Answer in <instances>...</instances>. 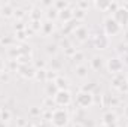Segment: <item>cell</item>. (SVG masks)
I'll return each mask as SVG.
<instances>
[{"mask_svg": "<svg viewBox=\"0 0 128 127\" xmlns=\"http://www.w3.org/2000/svg\"><path fill=\"white\" fill-rule=\"evenodd\" d=\"M127 127H128V124H127Z\"/></svg>", "mask_w": 128, "mask_h": 127, "instance_id": "cell-32", "label": "cell"}, {"mask_svg": "<svg viewBox=\"0 0 128 127\" xmlns=\"http://www.w3.org/2000/svg\"><path fill=\"white\" fill-rule=\"evenodd\" d=\"M78 6H79V8H84V11H85V8H88L90 5H88V3H85V2H80V3H78Z\"/></svg>", "mask_w": 128, "mask_h": 127, "instance_id": "cell-25", "label": "cell"}, {"mask_svg": "<svg viewBox=\"0 0 128 127\" xmlns=\"http://www.w3.org/2000/svg\"><path fill=\"white\" fill-rule=\"evenodd\" d=\"M72 60H73V61H76L78 64H82V60H84V52H80V51H74V52H73V55H72Z\"/></svg>", "mask_w": 128, "mask_h": 127, "instance_id": "cell-20", "label": "cell"}, {"mask_svg": "<svg viewBox=\"0 0 128 127\" xmlns=\"http://www.w3.org/2000/svg\"><path fill=\"white\" fill-rule=\"evenodd\" d=\"M0 123H2V111H0Z\"/></svg>", "mask_w": 128, "mask_h": 127, "instance_id": "cell-30", "label": "cell"}, {"mask_svg": "<svg viewBox=\"0 0 128 127\" xmlns=\"http://www.w3.org/2000/svg\"><path fill=\"white\" fill-rule=\"evenodd\" d=\"M0 15L3 17V18H12L14 15H15V9L10 6V5H2L0 6Z\"/></svg>", "mask_w": 128, "mask_h": 127, "instance_id": "cell-15", "label": "cell"}, {"mask_svg": "<svg viewBox=\"0 0 128 127\" xmlns=\"http://www.w3.org/2000/svg\"><path fill=\"white\" fill-rule=\"evenodd\" d=\"M113 20L121 26V27H125L128 26V8L125 6H118L115 11H113Z\"/></svg>", "mask_w": 128, "mask_h": 127, "instance_id": "cell-7", "label": "cell"}, {"mask_svg": "<svg viewBox=\"0 0 128 127\" xmlns=\"http://www.w3.org/2000/svg\"><path fill=\"white\" fill-rule=\"evenodd\" d=\"M26 127H34V126H33V124H27Z\"/></svg>", "mask_w": 128, "mask_h": 127, "instance_id": "cell-29", "label": "cell"}, {"mask_svg": "<svg viewBox=\"0 0 128 127\" xmlns=\"http://www.w3.org/2000/svg\"><path fill=\"white\" fill-rule=\"evenodd\" d=\"M90 64H91V69H94L96 72H100L106 63H104V58H103L101 55H94Z\"/></svg>", "mask_w": 128, "mask_h": 127, "instance_id": "cell-14", "label": "cell"}, {"mask_svg": "<svg viewBox=\"0 0 128 127\" xmlns=\"http://www.w3.org/2000/svg\"><path fill=\"white\" fill-rule=\"evenodd\" d=\"M110 84H112V87L116 88L119 93H128V78L124 75V73L113 75Z\"/></svg>", "mask_w": 128, "mask_h": 127, "instance_id": "cell-5", "label": "cell"}, {"mask_svg": "<svg viewBox=\"0 0 128 127\" xmlns=\"http://www.w3.org/2000/svg\"><path fill=\"white\" fill-rule=\"evenodd\" d=\"M54 84L57 85V88H58V90H68V87H70L68 79H67L66 76H61V75H58V76L55 78Z\"/></svg>", "mask_w": 128, "mask_h": 127, "instance_id": "cell-13", "label": "cell"}, {"mask_svg": "<svg viewBox=\"0 0 128 127\" xmlns=\"http://www.w3.org/2000/svg\"><path fill=\"white\" fill-rule=\"evenodd\" d=\"M72 127H84V124H80V123H74Z\"/></svg>", "mask_w": 128, "mask_h": 127, "instance_id": "cell-28", "label": "cell"}, {"mask_svg": "<svg viewBox=\"0 0 128 127\" xmlns=\"http://www.w3.org/2000/svg\"><path fill=\"white\" fill-rule=\"evenodd\" d=\"M124 117H125V118L128 120V105L125 106V108H124Z\"/></svg>", "mask_w": 128, "mask_h": 127, "instance_id": "cell-27", "label": "cell"}, {"mask_svg": "<svg viewBox=\"0 0 128 127\" xmlns=\"http://www.w3.org/2000/svg\"><path fill=\"white\" fill-rule=\"evenodd\" d=\"M94 46H96L97 49H107V46H109V37L106 34L96 36L94 37Z\"/></svg>", "mask_w": 128, "mask_h": 127, "instance_id": "cell-11", "label": "cell"}, {"mask_svg": "<svg viewBox=\"0 0 128 127\" xmlns=\"http://www.w3.org/2000/svg\"><path fill=\"white\" fill-rule=\"evenodd\" d=\"M40 30H42V33H43L45 36H48V34H51V33L54 32V23H51V21H48V23H45V24H42V26H40Z\"/></svg>", "mask_w": 128, "mask_h": 127, "instance_id": "cell-18", "label": "cell"}, {"mask_svg": "<svg viewBox=\"0 0 128 127\" xmlns=\"http://www.w3.org/2000/svg\"><path fill=\"white\" fill-rule=\"evenodd\" d=\"M127 78H128V76H127Z\"/></svg>", "mask_w": 128, "mask_h": 127, "instance_id": "cell-33", "label": "cell"}, {"mask_svg": "<svg viewBox=\"0 0 128 127\" xmlns=\"http://www.w3.org/2000/svg\"><path fill=\"white\" fill-rule=\"evenodd\" d=\"M57 48H58V46H57V45H55V43H52V45H51V43H49V45H48V46H46V52H48V54H49V55H54V54H57V51H58V49H57Z\"/></svg>", "mask_w": 128, "mask_h": 127, "instance_id": "cell-21", "label": "cell"}, {"mask_svg": "<svg viewBox=\"0 0 128 127\" xmlns=\"http://www.w3.org/2000/svg\"><path fill=\"white\" fill-rule=\"evenodd\" d=\"M74 75L80 79H85L88 76V66L86 64H76L74 67Z\"/></svg>", "mask_w": 128, "mask_h": 127, "instance_id": "cell-16", "label": "cell"}, {"mask_svg": "<svg viewBox=\"0 0 128 127\" xmlns=\"http://www.w3.org/2000/svg\"><path fill=\"white\" fill-rule=\"evenodd\" d=\"M68 120H70V115L66 108H57L55 111H52L51 124L54 127H67Z\"/></svg>", "mask_w": 128, "mask_h": 127, "instance_id": "cell-1", "label": "cell"}, {"mask_svg": "<svg viewBox=\"0 0 128 127\" xmlns=\"http://www.w3.org/2000/svg\"><path fill=\"white\" fill-rule=\"evenodd\" d=\"M73 34L76 36V39H78L79 42H85V40L90 37V30H88V27H85V26H79V27L74 29Z\"/></svg>", "mask_w": 128, "mask_h": 127, "instance_id": "cell-10", "label": "cell"}, {"mask_svg": "<svg viewBox=\"0 0 128 127\" xmlns=\"http://www.w3.org/2000/svg\"><path fill=\"white\" fill-rule=\"evenodd\" d=\"M58 20H61L63 23H70L74 20V11H72L70 8H66L63 11L58 12Z\"/></svg>", "mask_w": 128, "mask_h": 127, "instance_id": "cell-12", "label": "cell"}, {"mask_svg": "<svg viewBox=\"0 0 128 127\" xmlns=\"http://www.w3.org/2000/svg\"><path fill=\"white\" fill-rule=\"evenodd\" d=\"M76 105L80 108V109H88L94 105V94L92 91H84L80 90L78 94H76Z\"/></svg>", "mask_w": 128, "mask_h": 127, "instance_id": "cell-3", "label": "cell"}, {"mask_svg": "<svg viewBox=\"0 0 128 127\" xmlns=\"http://www.w3.org/2000/svg\"><path fill=\"white\" fill-rule=\"evenodd\" d=\"M98 127H106V126H103V124H101V126H98Z\"/></svg>", "mask_w": 128, "mask_h": 127, "instance_id": "cell-31", "label": "cell"}, {"mask_svg": "<svg viewBox=\"0 0 128 127\" xmlns=\"http://www.w3.org/2000/svg\"><path fill=\"white\" fill-rule=\"evenodd\" d=\"M36 72L37 69L33 66V64H20L18 66V73L22 76V78H27V79H33L36 76Z\"/></svg>", "mask_w": 128, "mask_h": 127, "instance_id": "cell-8", "label": "cell"}, {"mask_svg": "<svg viewBox=\"0 0 128 127\" xmlns=\"http://www.w3.org/2000/svg\"><path fill=\"white\" fill-rule=\"evenodd\" d=\"M30 112H32L33 115H37V114H40V111H39V109H36V108H33Z\"/></svg>", "mask_w": 128, "mask_h": 127, "instance_id": "cell-26", "label": "cell"}, {"mask_svg": "<svg viewBox=\"0 0 128 127\" xmlns=\"http://www.w3.org/2000/svg\"><path fill=\"white\" fill-rule=\"evenodd\" d=\"M54 6H55V9L60 12V11H63V9L67 8V2H55V3H54Z\"/></svg>", "mask_w": 128, "mask_h": 127, "instance_id": "cell-23", "label": "cell"}, {"mask_svg": "<svg viewBox=\"0 0 128 127\" xmlns=\"http://www.w3.org/2000/svg\"><path fill=\"white\" fill-rule=\"evenodd\" d=\"M85 17V11L84 9H78V11H74V18L79 21L80 18H84Z\"/></svg>", "mask_w": 128, "mask_h": 127, "instance_id": "cell-24", "label": "cell"}, {"mask_svg": "<svg viewBox=\"0 0 128 127\" xmlns=\"http://www.w3.org/2000/svg\"><path fill=\"white\" fill-rule=\"evenodd\" d=\"M124 61L121 57H110L109 60H106V69L109 70V73L113 76V75H118V73H122L124 70Z\"/></svg>", "mask_w": 128, "mask_h": 127, "instance_id": "cell-4", "label": "cell"}, {"mask_svg": "<svg viewBox=\"0 0 128 127\" xmlns=\"http://www.w3.org/2000/svg\"><path fill=\"white\" fill-rule=\"evenodd\" d=\"M2 111V123H8V121H10V118H12V114H10V111L9 109H0Z\"/></svg>", "mask_w": 128, "mask_h": 127, "instance_id": "cell-19", "label": "cell"}, {"mask_svg": "<svg viewBox=\"0 0 128 127\" xmlns=\"http://www.w3.org/2000/svg\"><path fill=\"white\" fill-rule=\"evenodd\" d=\"M103 120V126L106 127H118L119 126V121H118V115L113 112V111H107L103 114L101 117Z\"/></svg>", "mask_w": 128, "mask_h": 127, "instance_id": "cell-9", "label": "cell"}, {"mask_svg": "<svg viewBox=\"0 0 128 127\" xmlns=\"http://www.w3.org/2000/svg\"><path fill=\"white\" fill-rule=\"evenodd\" d=\"M103 30H104V34L107 36V37H112V36H116V34H119L121 30H122V27L113 20V17L110 15V17H106L104 20H103Z\"/></svg>", "mask_w": 128, "mask_h": 127, "instance_id": "cell-2", "label": "cell"}, {"mask_svg": "<svg viewBox=\"0 0 128 127\" xmlns=\"http://www.w3.org/2000/svg\"><path fill=\"white\" fill-rule=\"evenodd\" d=\"M52 100L58 108H67L72 103V93L68 90H58L57 94L52 97Z\"/></svg>", "mask_w": 128, "mask_h": 127, "instance_id": "cell-6", "label": "cell"}, {"mask_svg": "<svg viewBox=\"0 0 128 127\" xmlns=\"http://www.w3.org/2000/svg\"><path fill=\"white\" fill-rule=\"evenodd\" d=\"M57 91H58V88H57V85L54 84V81H51V82H46V96L48 97H54V96L57 94Z\"/></svg>", "mask_w": 128, "mask_h": 127, "instance_id": "cell-17", "label": "cell"}, {"mask_svg": "<svg viewBox=\"0 0 128 127\" xmlns=\"http://www.w3.org/2000/svg\"><path fill=\"white\" fill-rule=\"evenodd\" d=\"M34 78H36V79H42L43 82H46V70H43V69H42V70H37Z\"/></svg>", "mask_w": 128, "mask_h": 127, "instance_id": "cell-22", "label": "cell"}]
</instances>
